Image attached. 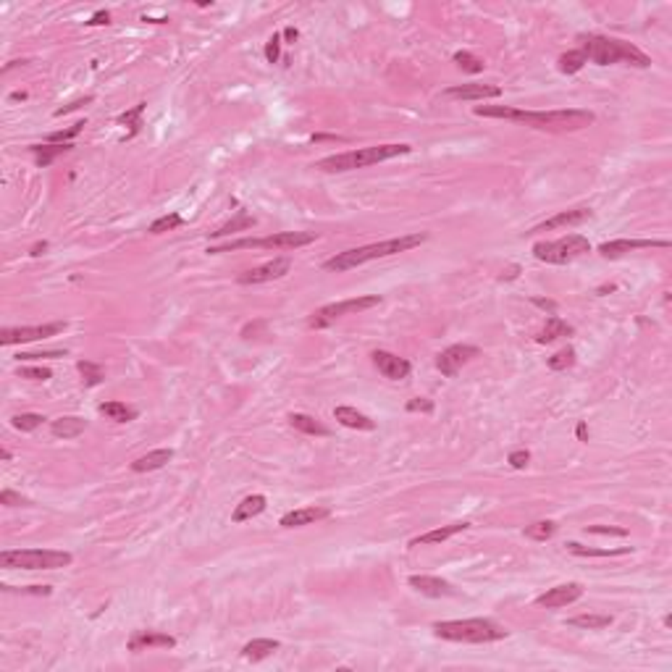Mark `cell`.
<instances>
[{"label":"cell","mask_w":672,"mask_h":672,"mask_svg":"<svg viewBox=\"0 0 672 672\" xmlns=\"http://www.w3.org/2000/svg\"><path fill=\"white\" fill-rule=\"evenodd\" d=\"M475 116L483 119H504L515 121V124H526L531 129L538 131H552V134H565V131H580L591 126L596 116L591 111H520V108H509V105H475Z\"/></svg>","instance_id":"cell-1"},{"label":"cell","mask_w":672,"mask_h":672,"mask_svg":"<svg viewBox=\"0 0 672 672\" xmlns=\"http://www.w3.org/2000/svg\"><path fill=\"white\" fill-rule=\"evenodd\" d=\"M426 239H428V234H405V237L384 239V242H376V244L354 247V250H347V252H336L334 258H328L326 263H323V268L331 271V273H345V271L362 266V263H371V260L389 258V255H399V252L415 250V247H421Z\"/></svg>","instance_id":"cell-2"},{"label":"cell","mask_w":672,"mask_h":672,"mask_svg":"<svg viewBox=\"0 0 672 672\" xmlns=\"http://www.w3.org/2000/svg\"><path fill=\"white\" fill-rule=\"evenodd\" d=\"M580 50L586 53V58L596 66H612V63H625L636 69H649L651 58L644 50H638L633 43L617 40V37L604 35H583L580 37Z\"/></svg>","instance_id":"cell-3"},{"label":"cell","mask_w":672,"mask_h":672,"mask_svg":"<svg viewBox=\"0 0 672 672\" xmlns=\"http://www.w3.org/2000/svg\"><path fill=\"white\" fill-rule=\"evenodd\" d=\"M413 147L410 145H373V147H360V150H347V153H336V156L320 158L315 168L326 173H345L354 171V168H368V166L384 163L391 158L407 156Z\"/></svg>","instance_id":"cell-4"},{"label":"cell","mask_w":672,"mask_h":672,"mask_svg":"<svg viewBox=\"0 0 672 672\" xmlns=\"http://www.w3.org/2000/svg\"><path fill=\"white\" fill-rule=\"evenodd\" d=\"M433 633L444 641H457V644H494V641L509 636L507 628H502L499 622L486 620V617L433 622Z\"/></svg>","instance_id":"cell-5"},{"label":"cell","mask_w":672,"mask_h":672,"mask_svg":"<svg viewBox=\"0 0 672 672\" xmlns=\"http://www.w3.org/2000/svg\"><path fill=\"white\" fill-rule=\"evenodd\" d=\"M315 239H318L315 232H278V234H271V237H260V239L247 237V239L216 244V247H207V255H221V252H237V250H297V247L313 244Z\"/></svg>","instance_id":"cell-6"},{"label":"cell","mask_w":672,"mask_h":672,"mask_svg":"<svg viewBox=\"0 0 672 672\" xmlns=\"http://www.w3.org/2000/svg\"><path fill=\"white\" fill-rule=\"evenodd\" d=\"M74 557L58 549H9L0 552V568L6 570H58L69 568Z\"/></svg>","instance_id":"cell-7"},{"label":"cell","mask_w":672,"mask_h":672,"mask_svg":"<svg viewBox=\"0 0 672 672\" xmlns=\"http://www.w3.org/2000/svg\"><path fill=\"white\" fill-rule=\"evenodd\" d=\"M591 252V244H588L586 237L580 234H568L557 242H536L533 244V255L536 260L541 263H554V266H565V263H573L575 258Z\"/></svg>","instance_id":"cell-8"},{"label":"cell","mask_w":672,"mask_h":672,"mask_svg":"<svg viewBox=\"0 0 672 672\" xmlns=\"http://www.w3.org/2000/svg\"><path fill=\"white\" fill-rule=\"evenodd\" d=\"M381 297L379 294H360V297H352V300H342V302H331V305H323L308 318V326L310 328H326L328 323H334L336 318H345V315H357V313H365L371 308H379Z\"/></svg>","instance_id":"cell-9"},{"label":"cell","mask_w":672,"mask_h":672,"mask_svg":"<svg viewBox=\"0 0 672 672\" xmlns=\"http://www.w3.org/2000/svg\"><path fill=\"white\" fill-rule=\"evenodd\" d=\"M69 326L66 320H55V323H43V326H16V328H3L0 331V345H29V342H40V339H50V336L60 334Z\"/></svg>","instance_id":"cell-10"},{"label":"cell","mask_w":672,"mask_h":672,"mask_svg":"<svg viewBox=\"0 0 672 672\" xmlns=\"http://www.w3.org/2000/svg\"><path fill=\"white\" fill-rule=\"evenodd\" d=\"M478 354H481V349L473 345H452L436 354V368H439L444 376H457L460 368L467 365V362L473 360V357H478Z\"/></svg>","instance_id":"cell-11"},{"label":"cell","mask_w":672,"mask_h":672,"mask_svg":"<svg viewBox=\"0 0 672 672\" xmlns=\"http://www.w3.org/2000/svg\"><path fill=\"white\" fill-rule=\"evenodd\" d=\"M292 271V260L289 258H273L271 263H263L258 268H250L239 273V284H266V281H276V278H284L286 273Z\"/></svg>","instance_id":"cell-12"},{"label":"cell","mask_w":672,"mask_h":672,"mask_svg":"<svg viewBox=\"0 0 672 672\" xmlns=\"http://www.w3.org/2000/svg\"><path fill=\"white\" fill-rule=\"evenodd\" d=\"M649 247H670L667 239H612V242H604L599 247V255L602 258H622L633 250H649Z\"/></svg>","instance_id":"cell-13"},{"label":"cell","mask_w":672,"mask_h":672,"mask_svg":"<svg viewBox=\"0 0 672 672\" xmlns=\"http://www.w3.org/2000/svg\"><path fill=\"white\" fill-rule=\"evenodd\" d=\"M591 216H594V210H591V207H570V210H562V213H557V216L549 218V221H543V224L533 226V229H531V232H526V234L554 232V229H570V226H580V224H586Z\"/></svg>","instance_id":"cell-14"},{"label":"cell","mask_w":672,"mask_h":672,"mask_svg":"<svg viewBox=\"0 0 672 672\" xmlns=\"http://www.w3.org/2000/svg\"><path fill=\"white\" fill-rule=\"evenodd\" d=\"M580 596H583V586H580V583H562V586H554L549 588L546 594L538 596L536 604L543 607V609H560V607H568V604L578 602Z\"/></svg>","instance_id":"cell-15"},{"label":"cell","mask_w":672,"mask_h":672,"mask_svg":"<svg viewBox=\"0 0 672 672\" xmlns=\"http://www.w3.org/2000/svg\"><path fill=\"white\" fill-rule=\"evenodd\" d=\"M373 362H376L379 373H384V376L391 381L407 379L410 371H413V365H410L405 357H399V354L394 352H386V349H376V352H373Z\"/></svg>","instance_id":"cell-16"},{"label":"cell","mask_w":672,"mask_h":672,"mask_svg":"<svg viewBox=\"0 0 672 672\" xmlns=\"http://www.w3.org/2000/svg\"><path fill=\"white\" fill-rule=\"evenodd\" d=\"M499 95L502 90L497 85H455L441 92L444 100H492Z\"/></svg>","instance_id":"cell-17"},{"label":"cell","mask_w":672,"mask_h":672,"mask_svg":"<svg viewBox=\"0 0 672 672\" xmlns=\"http://www.w3.org/2000/svg\"><path fill=\"white\" fill-rule=\"evenodd\" d=\"M129 651H147V649H173L176 638L161 630H134L129 638Z\"/></svg>","instance_id":"cell-18"},{"label":"cell","mask_w":672,"mask_h":672,"mask_svg":"<svg viewBox=\"0 0 672 672\" xmlns=\"http://www.w3.org/2000/svg\"><path fill=\"white\" fill-rule=\"evenodd\" d=\"M407 583H410V586H413L418 594L431 596V599L455 596V588H452V583H447V580H441V578H436V575H410V580H407Z\"/></svg>","instance_id":"cell-19"},{"label":"cell","mask_w":672,"mask_h":672,"mask_svg":"<svg viewBox=\"0 0 672 672\" xmlns=\"http://www.w3.org/2000/svg\"><path fill=\"white\" fill-rule=\"evenodd\" d=\"M328 515H331V509L328 507H300V509L286 512V515L281 517V528L313 526V523H318V520H326Z\"/></svg>","instance_id":"cell-20"},{"label":"cell","mask_w":672,"mask_h":672,"mask_svg":"<svg viewBox=\"0 0 672 672\" xmlns=\"http://www.w3.org/2000/svg\"><path fill=\"white\" fill-rule=\"evenodd\" d=\"M334 418L342 423L345 428H354V431H373V428H376V421H371L365 413H357L354 407H347V405L336 407Z\"/></svg>","instance_id":"cell-21"},{"label":"cell","mask_w":672,"mask_h":672,"mask_svg":"<svg viewBox=\"0 0 672 672\" xmlns=\"http://www.w3.org/2000/svg\"><path fill=\"white\" fill-rule=\"evenodd\" d=\"M173 457V449H153V452H147V455L137 457L134 462H131V470L134 473H150V470H161L163 465H168Z\"/></svg>","instance_id":"cell-22"},{"label":"cell","mask_w":672,"mask_h":672,"mask_svg":"<svg viewBox=\"0 0 672 672\" xmlns=\"http://www.w3.org/2000/svg\"><path fill=\"white\" fill-rule=\"evenodd\" d=\"M467 528H470V523H452V526L433 528V531H428V533L415 536L413 541H410V546H428V543H441V541H447V538H452V536L467 531Z\"/></svg>","instance_id":"cell-23"},{"label":"cell","mask_w":672,"mask_h":672,"mask_svg":"<svg viewBox=\"0 0 672 672\" xmlns=\"http://www.w3.org/2000/svg\"><path fill=\"white\" fill-rule=\"evenodd\" d=\"M266 507H268V499L263 494H250V497H244V499L237 504V509L232 512V520L234 523H247L252 517H258Z\"/></svg>","instance_id":"cell-24"},{"label":"cell","mask_w":672,"mask_h":672,"mask_svg":"<svg viewBox=\"0 0 672 672\" xmlns=\"http://www.w3.org/2000/svg\"><path fill=\"white\" fill-rule=\"evenodd\" d=\"M87 431V421L85 418H77V415H66V418H58V421L50 423V433L58 436V439H77Z\"/></svg>","instance_id":"cell-25"},{"label":"cell","mask_w":672,"mask_h":672,"mask_svg":"<svg viewBox=\"0 0 672 672\" xmlns=\"http://www.w3.org/2000/svg\"><path fill=\"white\" fill-rule=\"evenodd\" d=\"M278 646H281V644H278L276 638H255L250 644H244L242 656H244V659H252V662H260V659L271 656L273 651H278Z\"/></svg>","instance_id":"cell-26"},{"label":"cell","mask_w":672,"mask_h":672,"mask_svg":"<svg viewBox=\"0 0 672 672\" xmlns=\"http://www.w3.org/2000/svg\"><path fill=\"white\" fill-rule=\"evenodd\" d=\"M289 426H292V428H297V431H302V433H308V436H328V433H331L326 426L318 421V418L305 415V413H292V415H289Z\"/></svg>","instance_id":"cell-27"},{"label":"cell","mask_w":672,"mask_h":672,"mask_svg":"<svg viewBox=\"0 0 672 672\" xmlns=\"http://www.w3.org/2000/svg\"><path fill=\"white\" fill-rule=\"evenodd\" d=\"M32 150V156H35V161H37V166H43V168H48V166L55 161V158H60V156H66V153H71L74 150V145H32L29 147Z\"/></svg>","instance_id":"cell-28"},{"label":"cell","mask_w":672,"mask_h":672,"mask_svg":"<svg viewBox=\"0 0 672 672\" xmlns=\"http://www.w3.org/2000/svg\"><path fill=\"white\" fill-rule=\"evenodd\" d=\"M562 336H573V326H568L562 318L552 315V318L546 320V326H543L541 334L536 336V342H538V345H552V342H557V339H562Z\"/></svg>","instance_id":"cell-29"},{"label":"cell","mask_w":672,"mask_h":672,"mask_svg":"<svg viewBox=\"0 0 672 672\" xmlns=\"http://www.w3.org/2000/svg\"><path fill=\"white\" fill-rule=\"evenodd\" d=\"M97 413L105 415L108 421L113 423H129V421H137V410L129 405H124V402H103V405L97 407Z\"/></svg>","instance_id":"cell-30"},{"label":"cell","mask_w":672,"mask_h":672,"mask_svg":"<svg viewBox=\"0 0 672 672\" xmlns=\"http://www.w3.org/2000/svg\"><path fill=\"white\" fill-rule=\"evenodd\" d=\"M568 552L575 554V557H622V554L633 552V546H620V549H594V546H583V543H578V541H570Z\"/></svg>","instance_id":"cell-31"},{"label":"cell","mask_w":672,"mask_h":672,"mask_svg":"<svg viewBox=\"0 0 672 672\" xmlns=\"http://www.w3.org/2000/svg\"><path fill=\"white\" fill-rule=\"evenodd\" d=\"M570 628H583V630H602L612 625V614H575L568 620Z\"/></svg>","instance_id":"cell-32"},{"label":"cell","mask_w":672,"mask_h":672,"mask_svg":"<svg viewBox=\"0 0 672 672\" xmlns=\"http://www.w3.org/2000/svg\"><path fill=\"white\" fill-rule=\"evenodd\" d=\"M252 226H255V218L247 210H237V218L229 221L226 226H221V229H216V232H210V237H229V234H237L242 229H252Z\"/></svg>","instance_id":"cell-33"},{"label":"cell","mask_w":672,"mask_h":672,"mask_svg":"<svg viewBox=\"0 0 672 672\" xmlns=\"http://www.w3.org/2000/svg\"><path fill=\"white\" fill-rule=\"evenodd\" d=\"M588 63V58H586V53L580 50H568L565 55H560V71L562 74H578V71L583 69Z\"/></svg>","instance_id":"cell-34"},{"label":"cell","mask_w":672,"mask_h":672,"mask_svg":"<svg viewBox=\"0 0 672 672\" xmlns=\"http://www.w3.org/2000/svg\"><path fill=\"white\" fill-rule=\"evenodd\" d=\"M523 533H526L528 538H533V541H546V538H552V536L557 533V523H554V520H538V523L526 526Z\"/></svg>","instance_id":"cell-35"},{"label":"cell","mask_w":672,"mask_h":672,"mask_svg":"<svg viewBox=\"0 0 672 672\" xmlns=\"http://www.w3.org/2000/svg\"><path fill=\"white\" fill-rule=\"evenodd\" d=\"M77 368H79V373H82V379H85L87 386H97V384H103L105 371L100 368V365H97V362H92V360H79V362H77Z\"/></svg>","instance_id":"cell-36"},{"label":"cell","mask_w":672,"mask_h":672,"mask_svg":"<svg viewBox=\"0 0 672 672\" xmlns=\"http://www.w3.org/2000/svg\"><path fill=\"white\" fill-rule=\"evenodd\" d=\"M43 423H45V418L37 413H21V415H13V418H11V426H13L16 431H24V433L37 431Z\"/></svg>","instance_id":"cell-37"},{"label":"cell","mask_w":672,"mask_h":672,"mask_svg":"<svg viewBox=\"0 0 672 672\" xmlns=\"http://www.w3.org/2000/svg\"><path fill=\"white\" fill-rule=\"evenodd\" d=\"M455 63L462 71H467V74H481V71L486 69V63H483L481 58H475L473 53H467V50L455 53Z\"/></svg>","instance_id":"cell-38"},{"label":"cell","mask_w":672,"mask_h":672,"mask_svg":"<svg viewBox=\"0 0 672 672\" xmlns=\"http://www.w3.org/2000/svg\"><path fill=\"white\" fill-rule=\"evenodd\" d=\"M181 224H184V218H181L179 213H166V216L156 218V221L150 224V234H166V232H173V229H179Z\"/></svg>","instance_id":"cell-39"},{"label":"cell","mask_w":672,"mask_h":672,"mask_svg":"<svg viewBox=\"0 0 672 672\" xmlns=\"http://www.w3.org/2000/svg\"><path fill=\"white\" fill-rule=\"evenodd\" d=\"M573 365H575V349L573 347H565V349H560L557 354L549 357V368L552 371H568Z\"/></svg>","instance_id":"cell-40"},{"label":"cell","mask_w":672,"mask_h":672,"mask_svg":"<svg viewBox=\"0 0 672 672\" xmlns=\"http://www.w3.org/2000/svg\"><path fill=\"white\" fill-rule=\"evenodd\" d=\"M145 108H147V103H139V105H134L131 111H126V113H121L119 116V124H126V126H131V131H129V137H134L139 131V126H142V113H145Z\"/></svg>","instance_id":"cell-41"},{"label":"cell","mask_w":672,"mask_h":672,"mask_svg":"<svg viewBox=\"0 0 672 672\" xmlns=\"http://www.w3.org/2000/svg\"><path fill=\"white\" fill-rule=\"evenodd\" d=\"M82 129H85V121H79V124H74V126H69V129H63V131L48 134V142H50V145H69V139L77 137Z\"/></svg>","instance_id":"cell-42"},{"label":"cell","mask_w":672,"mask_h":672,"mask_svg":"<svg viewBox=\"0 0 672 672\" xmlns=\"http://www.w3.org/2000/svg\"><path fill=\"white\" fill-rule=\"evenodd\" d=\"M18 376L21 379H29V381H48V379H53V371L50 368H18Z\"/></svg>","instance_id":"cell-43"},{"label":"cell","mask_w":672,"mask_h":672,"mask_svg":"<svg viewBox=\"0 0 672 672\" xmlns=\"http://www.w3.org/2000/svg\"><path fill=\"white\" fill-rule=\"evenodd\" d=\"M507 462L515 467V470H526L528 462H531V452H528V449H515V452H509Z\"/></svg>","instance_id":"cell-44"},{"label":"cell","mask_w":672,"mask_h":672,"mask_svg":"<svg viewBox=\"0 0 672 672\" xmlns=\"http://www.w3.org/2000/svg\"><path fill=\"white\" fill-rule=\"evenodd\" d=\"M0 504H6V507H26L29 499H24L21 494L11 492V489H3V492H0Z\"/></svg>","instance_id":"cell-45"},{"label":"cell","mask_w":672,"mask_h":672,"mask_svg":"<svg viewBox=\"0 0 672 672\" xmlns=\"http://www.w3.org/2000/svg\"><path fill=\"white\" fill-rule=\"evenodd\" d=\"M45 357H66V349H48V352H18L16 360H45Z\"/></svg>","instance_id":"cell-46"},{"label":"cell","mask_w":672,"mask_h":672,"mask_svg":"<svg viewBox=\"0 0 672 672\" xmlns=\"http://www.w3.org/2000/svg\"><path fill=\"white\" fill-rule=\"evenodd\" d=\"M407 413H433V402L431 399H426V396H415V399H410L407 402Z\"/></svg>","instance_id":"cell-47"},{"label":"cell","mask_w":672,"mask_h":672,"mask_svg":"<svg viewBox=\"0 0 672 672\" xmlns=\"http://www.w3.org/2000/svg\"><path fill=\"white\" fill-rule=\"evenodd\" d=\"M278 55H281V35H273L271 40H268V45H266V58H268V63H276Z\"/></svg>","instance_id":"cell-48"},{"label":"cell","mask_w":672,"mask_h":672,"mask_svg":"<svg viewBox=\"0 0 672 672\" xmlns=\"http://www.w3.org/2000/svg\"><path fill=\"white\" fill-rule=\"evenodd\" d=\"M3 591H18V594H32V596H50V586H26V588H13V586H3Z\"/></svg>","instance_id":"cell-49"},{"label":"cell","mask_w":672,"mask_h":672,"mask_svg":"<svg viewBox=\"0 0 672 672\" xmlns=\"http://www.w3.org/2000/svg\"><path fill=\"white\" fill-rule=\"evenodd\" d=\"M586 533H602V536H628L625 528H612V526H588Z\"/></svg>","instance_id":"cell-50"},{"label":"cell","mask_w":672,"mask_h":672,"mask_svg":"<svg viewBox=\"0 0 672 672\" xmlns=\"http://www.w3.org/2000/svg\"><path fill=\"white\" fill-rule=\"evenodd\" d=\"M87 103H92V97H85V100H74V103L63 105V108H58V111H55V116H66V113H71V111H79V108H82V105H87Z\"/></svg>","instance_id":"cell-51"},{"label":"cell","mask_w":672,"mask_h":672,"mask_svg":"<svg viewBox=\"0 0 672 672\" xmlns=\"http://www.w3.org/2000/svg\"><path fill=\"white\" fill-rule=\"evenodd\" d=\"M87 24H90V26H103V24H111V13H108V11H97L95 16L90 18Z\"/></svg>","instance_id":"cell-52"},{"label":"cell","mask_w":672,"mask_h":672,"mask_svg":"<svg viewBox=\"0 0 672 672\" xmlns=\"http://www.w3.org/2000/svg\"><path fill=\"white\" fill-rule=\"evenodd\" d=\"M533 305L536 308H541V310H549L554 315L557 313V302L554 300H543V297H533Z\"/></svg>","instance_id":"cell-53"},{"label":"cell","mask_w":672,"mask_h":672,"mask_svg":"<svg viewBox=\"0 0 672 672\" xmlns=\"http://www.w3.org/2000/svg\"><path fill=\"white\" fill-rule=\"evenodd\" d=\"M575 433H578V439H580V441H588V428H586V423H578Z\"/></svg>","instance_id":"cell-54"},{"label":"cell","mask_w":672,"mask_h":672,"mask_svg":"<svg viewBox=\"0 0 672 672\" xmlns=\"http://www.w3.org/2000/svg\"><path fill=\"white\" fill-rule=\"evenodd\" d=\"M284 37H286V40H289V43H294V40L300 37V32H297L294 26H286V29H284Z\"/></svg>","instance_id":"cell-55"},{"label":"cell","mask_w":672,"mask_h":672,"mask_svg":"<svg viewBox=\"0 0 672 672\" xmlns=\"http://www.w3.org/2000/svg\"><path fill=\"white\" fill-rule=\"evenodd\" d=\"M45 250H48V242H40V244H35V247H32V255L37 258V255H43Z\"/></svg>","instance_id":"cell-56"},{"label":"cell","mask_w":672,"mask_h":672,"mask_svg":"<svg viewBox=\"0 0 672 672\" xmlns=\"http://www.w3.org/2000/svg\"><path fill=\"white\" fill-rule=\"evenodd\" d=\"M323 139H339V137H331V134H315L313 142H323Z\"/></svg>","instance_id":"cell-57"}]
</instances>
